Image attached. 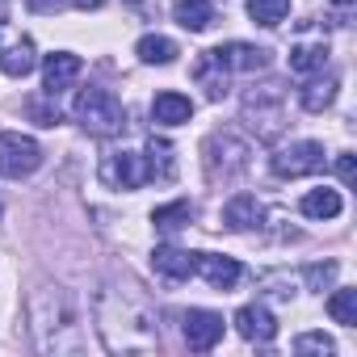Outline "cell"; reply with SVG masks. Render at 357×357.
<instances>
[{"label": "cell", "mask_w": 357, "mask_h": 357, "mask_svg": "<svg viewBox=\"0 0 357 357\" xmlns=\"http://www.w3.org/2000/svg\"><path fill=\"white\" fill-rule=\"evenodd\" d=\"M76 122H80L89 135L109 139V135H118V130L126 126V109H122V101H118L109 89H84V93L76 97Z\"/></svg>", "instance_id": "6da1fadb"}, {"label": "cell", "mask_w": 357, "mask_h": 357, "mask_svg": "<svg viewBox=\"0 0 357 357\" xmlns=\"http://www.w3.org/2000/svg\"><path fill=\"white\" fill-rule=\"evenodd\" d=\"M38 164H43V147L30 135H17V130L0 135V176L5 181H22V176L38 172Z\"/></svg>", "instance_id": "7a4b0ae2"}, {"label": "cell", "mask_w": 357, "mask_h": 357, "mask_svg": "<svg viewBox=\"0 0 357 357\" xmlns=\"http://www.w3.org/2000/svg\"><path fill=\"white\" fill-rule=\"evenodd\" d=\"M38 63V51H34V38L22 34L17 26L0 22V72L5 76H30Z\"/></svg>", "instance_id": "3957f363"}, {"label": "cell", "mask_w": 357, "mask_h": 357, "mask_svg": "<svg viewBox=\"0 0 357 357\" xmlns=\"http://www.w3.org/2000/svg\"><path fill=\"white\" fill-rule=\"evenodd\" d=\"M206 168L211 176L219 181H231V176H240L248 168V143H240L236 135H211L206 139Z\"/></svg>", "instance_id": "277c9868"}, {"label": "cell", "mask_w": 357, "mask_h": 357, "mask_svg": "<svg viewBox=\"0 0 357 357\" xmlns=\"http://www.w3.org/2000/svg\"><path fill=\"white\" fill-rule=\"evenodd\" d=\"M319 168H324V143H315V139H298V143H290L273 155L278 176H311Z\"/></svg>", "instance_id": "5b68a950"}, {"label": "cell", "mask_w": 357, "mask_h": 357, "mask_svg": "<svg viewBox=\"0 0 357 357\" xmlns=\"http://www.w3.org/2000/svg\"><path fill=\"white\" fill-rule=\"evenodd\" d=\"M101 181L109 190H139L147 181V164L139 151H109L101 160Z\"/></svg>", "instance_id": "8992f818"}, {"label": "cell", "mask_w": 357, "mask_h": 357, "mask_svg": "<svg viewBox=\"0 0 357 357\" xmlns=\"http://www.w3.org/2000/svg\"><path fill=\"white\" fill-rule=\"evenodd\" d=\"M206 59L215 68H223L227 76L231 72H265L269 68V51L265 47H248V43H223V47L206 51Z\"/></svg>", "instance_id": "52a82bcc"}, {"label": "cell", "mask_w": 357, "mask_h": 357, "mask_svg": "<svg viewBox=\"0 0 357 357\" xmlns=\"http://www.w3.org/2000/svg\"><path fill=\"white\" fill-rule=\"evenodd\" d=\"M194 273L211 286V290H236L240 286V278H244V269H240V261H231V257H219V252H194Z\"/></svg>", "instance_id": "ba28073f"}, {"label": "cell", "mask_w": 357, "mask_h": 357, "mask_svg": "<svg viewBox=\"0 0 357 357\" xmlns=\"http://www.w3.org/2000/svg\"><path fill=\"white\" fill-rule=\"evenodd\" d=\"M181 332H185V344L194 349V353H206V349H215L219 340H223V315H215V311H185V319H181Z\"/></svg>", "instance_id": "9c48e42d"}, {"label": "cell", "mask_w": 357, "mask_h": 357, "mask_svg": "<svg viewBox=\"0 0 357 357\" xmlns=\"http://www.w3.org/2000/svg\"><path fill=\"white\" fill-rule=\"evenodd\" d=\"M236 332L244 340H252V344H269L278 336V319H273V311L265 303H248V307L236 311Z\"/></svg>", "instance_id": "30bf717a"}, {"label": "cell", "mask_w": 357, "mask_h": 357, "mask_svg": "<svg viewBox=\"0 0 357 357\" xmlns=\"http://www.w3.org/2000/svg\"><path fill=\"white\" fill-rule=\"evenodd\" d=\"M80 55H68V51H59V55H47V63H43V89H47V97H59L63 89H72L76 80H80Z\"/></svg>", "instance_id": "8fae6325"}, {"label": "cell", "mask_w": 357, "mask_h": 357, "mask_svg": "<svg viewBox=\"0 0 357 357\" xmlns=\"http://www.w3.org/2000/svg\"><path fill=\"white\" fill-rule=\"evenodd\" d=\"M151 269H155L164 282H185V278H194V252L176 248V244H160V248L151 252Z\"/></svg>", "instance_id": "7c38bea8"}, {"label": "cell", "mask_w": 357, "mask_h": 357, "mask_svg": "<svg viewBox=\"0 0 357 357\" xmlns=\"http://www.w3.org/2000/svg\"><path fill=\"white\" fill-rule=\"evenodd\" d=\"M151 118L160 122V126H181V122H190L194 118V101L185 97V93H155V101H151Z\"/></svg>", "instance_id": "4fadbf2b"}, {"label": "cell", "mask_w": 357, "mask_h": 357, "mask_svg": "<svg viewBox=\"0 0 357 357\" xmlns=\"http://www.w3.org/2000/svg\"><path fill=\"white\" fill-rule=\"evenodd\" d=\"M219 219H223L227 231H248V227L261 223V202L252 194H236V198H227V206H223Z\"/></svg>", "instance_id": "5bb4252c"}, {"label": "cell", "mask_w": 357, "mask_h": 357, "mask_svg": "<svg viewBox=\"0 0 357 357\" xmlns=\"http://www.w3.org/2000/svg\"><path fill=\"white\" fill-rule=\"evenodd\" d=\"M298 101H303L307 114H324V109L336 101V76H324V72H319V76H307Z\"/></svg>", "instance_id": "9a60e30c"}, {"label": "cell", "mask_w": 357, "mask_h": 357, "mask_svg": "<svg viewBox=\"0 0 357 357\" xmlns=\"http://www.w3.org/2000/svg\"><path fill=\"white\" fill-rule=\"evenodd\" d=\"M172 17H176V26H185L190 34H202L215 22V5H211V0H176Z\"/></svg>", "instance_id": "2e32d148"}, {"label": "cell", "mask_w": 357, "mask_h": 357, "mask_svg": "<svg viewBox=\"0 0 357 357\" xmlns=\"http://www.w3.org/2000/svg\"><path fill=\"white\" fill-rule=\"evenodd\" d=\"M328 68V43H298L290 51V72L294 76H319Z\"/></svg>", "instance_id": "e0dca14e"}, {"label": "cell", "mask_w": 357, "mask_h": 357, "mask_svg": "<svg viewBox=\"0 0 357 357\" xmlns=\"http://www.w3.org/2000/svg\"><path fill=\"white\" fill-rule=\"evenodd\" d=\"M190 219H194V206H190L185 198H176V202H168V206H155V211H151V227H155V231H164V236L181 231Z\"/></svg>", "instance_id": "ac0fdd59"}, {"label": "cell", "mask_w": 357, "mask_h": 357, "mask_svg": "<svg viewBox=\"0 0 357 357\" xmlns=\"http://www.w3.org/2000/svg\"><path fill=\"white\" fill-rule=\"evenodd\" d=\"M298 211H303L307 219H336V215L344 211V202H340L336 190H311V194H303Z\"/></svg>", "instance_id": "d6986e66"}, {"label": "cell", "mask_w": 357, "mask_h": 357, "mask_svg": "<svg viewBox=\"0 0 357 357\" xmlns=\"http://www.w3.org/2000/svg\"><path fill=\"white\" fill-rule=\"evenodd\" d=\"M135 55L143 59V63H172L176 55H181V51H176V43L172 38H164V34H143L139 43H135Z\"/></svg>", "instance_id": "ffe728a7"}, {"label": "cell", "mask_w": 357, "mask_h": 357, "mask_svg": "<svg viewBox=\"0 0 357 357\" xmlns=\"http://www.w3.org/2000/svg\"><path fill=\"white\" fill-rule=\"evenodd\" d=\"M194 76H198V84L206 89V97H211V101H223V97L231 93V80H227V72H223V68H215V63H211L206 55L198 59Z\"/></svg>", "instance_id": "44dd1931"}, {"label": "cell", "mask_w": 357, "mask_h": 357, "mask_svg": "<svg viewBox=\"0 0 357 357\" xmlns=\"http://www.w3.org/2000/svg\"><path fill=\"white\" fill-rule=\"evenodd\" d=\"M286 13H290V0H248V17H252L257 26H265V30L282 26Z\"/></svg>", "instance_id": "7402d4cb"}, {"label": "cell", "mask_w": 357, "mask_h": 357, "mask_svg": "<svg viewBox=\"0 0 357 357\" xmlns=\"http://www.w3.org/2000/svg\"><path fill=\"white\" fill-rule=\"evenodd\" d=\"M147 176H160V181H168V176H172V147L164 143V139H147Z\"/></svg>", "instance_id": "603a6c76"}, {"label": "cell", "mask_w": 357, "mask_h": 357, "mask_svg": "<svg viewBox=\"0 0 357 357\" xmlns=\"http://www.w3.org/2000/svg\"><path fill=\"white\" fill-rule=\"evenodd\" d=\"M328 315H332L336 324L353 328V324H357V290H336V294L328 298Z\"/></svg>", "instance_id": "cb8c5ba5"}, {"label": "cell", "mask_w": 357, "mask_h": 357, "mask_svg": "<svg viewBox=\"0 0 357 357\" xmlns=\"http://www.w3.org/2000/svg\"><path fill=\"white\" fill-rule=\"evenodd\" d=\"M336 273H340V265H336V261H324V265H311L303 278H307V286H311V290H319V294H324V290L336 282Z\"/></svg>", "instance_id": "d4e9b609"}, {"label": "cell", "mask_w": 357, "mask_h": 357, "mask_svg": "<svg viewBox=\"0 0 357 357\" xmlns=\"http://www.w3.org/2000/svg\"><path fill=\"white\" fill-rule=\"evenodd\" d=\"M294 353H319V357H328V353H336V344H332L324 332H303V336L294 340Z\"/></svg>", "instance_id": "484cf974"}, {"label": "cell", "mask_w": 357, "mask_h": 357, "mask_svg": "<svg viewBox=\"0 0 357 357\" xmlns=\"http://www.w3.org/2000/svg\"><path fill=\"white\" fill-rule=\"evenodd\" d=\"M63 5H72V9H101L105 5V0H30V9L34 13H51V9H63Z\"/></svg>", "instance_id": "4316f807"}, {"label": "cell", "mask_w": 357, "mask_h": 357, "mask_svg": "<svg viewBox=\"0 0 357 357\" xmlns=\"http://www.w3.org/2000/svg\"><path fill=\"white\" fill-rule=\"evenodd\" d=\"M336 176H340V185H353V176H357L353 151H340V155H336Z\"/></svg>", "instance_id": "83f0119b"}, {"label": "cell", "mask_w": 357, "mask_h": 357, "mask_svg": "<svg viewBox=\"0 0 357 357\" xmlns=\"http://www.w3.org/2000/svg\"><path fill=\"white\" fill-rule=\"evenodd\" d=\"M30 114H34L38 126H59V109H51V105H43V101H30Z\"/></svg>", "instance_id": "f1b7e54d"}, {"label": "cell", "mask_w": 357, "mask_h": 357, "mask_svg": "<svg viewBox=\"0 0 357 357\" xmlns=\"http://www.w3.org/2000/svg\"><path fill=\"white\" fill-rule=\"evenodd\" d=\"M332 5H340V9H349V5H353V0H332Z\"/></svg>", "instance_id": "f546056e"}]
</instances>
